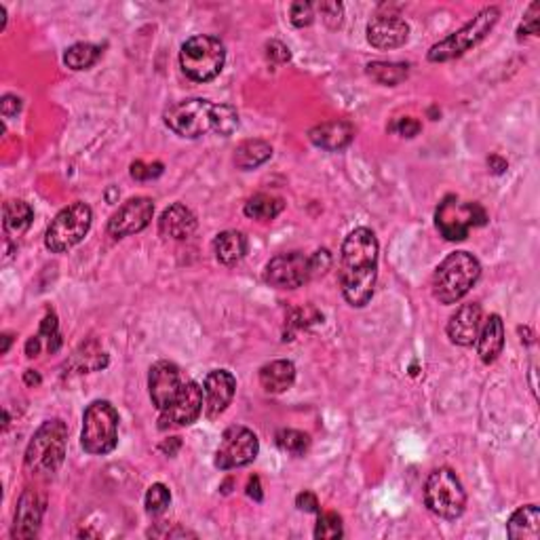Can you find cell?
<instances>
[{
  "label": "cell",
  "mask_w": 540,
  "mask_h": 540,
  "mask_svg": "<svg viewBox=\"0 0 540 540\" xmlns=\"http://www.w3.org/2000/svg\"><path fill=\"white\" fill-rule=\"evenodd\" d=\"M80 446L94 456L110 454L119 446V412L110 401L97 399L85 410Z\"/></svg>",
  "instance_id": "obj_5"
},
{
  "label": "cell",
  "mask_w": 540,
  "mask_h": 540,
  "mask_svg": "<svg viewBox=\"0 0 540 540\" xmlns=\"http://www.w3.org/2000/svg\"><path fill=\"white\" fill-rule=\"evenodd\" d=\"M24 380H26L28 387H38V384H40V376H38V372H34V370H26V373H24Z\"/></svg>",
  "instance_id": "obj_48"
},
{
  "label": "cell",
  "mask_w": 540,
  "mask_h": 540,
  "mask_svg": "<svg viewBox=\"0 0 540 540\" xmlns=\"http://www.w3.org/2000/svg\"><path fill=\"white\" fill-rule=\"evenodd\" d=\"M247 496L254 498L256 503H260L264 498V492H262V484H260V477H251L250 484H247Z\"/></svg>",
  "instance_id": "obj_46"
},
{
  "label": "cell",
  "mask_w": 540,
  "mask_h": 540,
  "mask_svg": "<svg viewBox=\"0 0 540 540\" xmlns=\"http://www.w3.org/2000/svg\"><path fill=\"white\" fill-rule=\"evenodd\" d=\"M182 373L180 367L171 361H157L148 373V390H151V399L157 410L163 412L165 407L174 404L182 389Z\"/></svg>",
  "instance_id": "obj_15"
},
{
  "label": "cell",
  "mask_w": 540,
  "mask_h": 540,
  "mask_svg": "<svg viewBox=\"0 0 540 540\" xmlns=\"http://www.w3.org/2000/svg\"><path fill=\"white\" fill-rule=\"evenodd\" d=\"M94 224V211L87 203H72L55 216L49 224L47 234H45V245L53 254H64V251L77 247L80 241L87 237Z\"/></svg>",
  "instance_id": "obj_7"
},
{
  "label": "cell",
  "mask_w": 540,
  "mask_h": 540,
  "mask_svg": "<svg viewBox=\"0 0 540 540\" xmlns=\"http://www.w3.org/2000/svg\"><path fill=\"white\" fill-rule=\"evenodd\" d=\"M197 231V216L184 203H174L163 211L159 220L160 237L184 241Z\"/></svg>",
  "instance_id": "obj_22"
},
{
  "label": "cell",
  "mask_w": 540,
  "mask_h": 540,
  "mask_svg": "<svg viewBox=\"0 0 540 540\" xmlns=\"http://www.w3.org/2000/svg\"><path fill=\"white\" fill-rule=\"evenodd\" d=\"M260 452V441H258L254 430L245 427H228L224 430L220 446L216 450V467L222 470L247 467L256 461Z\"/></svg>",
  "instance_id": "obj_10"
},
{
  "label": "cell",
  "mask_w": 540,
  "mask_h": 540,
  "mask_svg": "<svg viewBox=\"0 0 540 540\" xmlns=\"http://www.w3.org/2000/svg\"><path fill=\"white\" fill-rule=\"evenodd\" d=\"M154 216V203L148 197H135L129 199L127 203H123L114 211L110 222H108V233L112 237L123 239L131 237V234L142 233L143 228H148V224L152 222Z\"/></svg>",
  "instance_id": "obj_14"
},
{
  "label": "cell",
  "mask_w": 540,
  "mask_h": 540,
  "mask_svg": "<svg viewBox=\"0 0 540 540\" xmlns=\"http://www.w3.org/2000/svg\"><path fill=\"white\" fill-rule=\"evenodd\" d=\"M424 504L441 520H458L467 507V492L452 469L441 467L424 484Z\"/></svg>",
  "instance_id": "obj_6"
},
{
  "label": "cell",
  "mask_w": 540,
  "mask_h": 540,
  "mask_svg": "<svg viewBox=\"0 0 540 540\" xmlns=\"http://www.w3.org/2000/svg\"><path fill=\"white\" fill-rule=\"evenodd\" d=\"M264 281L279 290H296L310 281V260L302 251H290L270 258L264 268Z\"/></svg>",
  "instance_id": "obj_11"
},
{
  "label": "cell",
  "mask_w": 540,
  "mask_h": 540,
  "mask_svg": "<svg viewBox=\"0 0 540 540\" xmlns=\"http://www.w3.org/2000/svg\"><path fill=\"white\" fill-rule=\"evenodd\" d=\"M481 325H484V310H481L479 304H464L447 321V338L456 347H473Z\"/></svg>",
  "instance_id": "obj_18"
},
{
  "label": "cell",
  "mask_w": 540,
  "mask_h": 540,
  "mask_svg": "<svg viewBox=\"0 0 540 540\" xmlns=\"http://www.w3.org/2000/svg\"><path fill=\"white\" fill-rule=\"evenodd\" d=\"M407 38H410V26L399 15H376L367 24V43L380 51L404 47Z\"/></svg>",
  "instance_id": "obj_17"
},
{
  "label": "cell",
  "mask_w": 540,
  "mask_h": 540,
  "mask_svg": "<svg viewBox=\"0 0 540 540\" xmlns=\"http://www.w3.org/2000/svg\"><path fill=\"white\" fill-rule=\"evenodd\" d=\"M38 336L49 338V350H51V353H55V350L60 348L61 340H60V334H57V317H55V313H49L47 317L43 319V323H40Z\"/></svg>",
  "instance_id": "obj_39"
},
{
  "label": "cell",
  "mask_w": 540,
  "mask_h": 540,
  "mask_svg": "<svg viewBox=\"0 0 540 540\" xmlns=\"http://www.w3.org/2000/svg\"><path fill=\"white\" fill-rule=\"evenodd\" d=\"M216 260L224 266H234L247 254V237L241 231H224L214 239Z\"/></svg>",
  "instance_id": "obj_26"
},
{
  "label": "cell",
  "mask_w": 540,
  "mask_h": 540,
  "mask_svg": "<svg viewBox=\"0 0 540 540\" xmlns=\"http://www.w3.org/2000/svg\"><path fill=\"white\" fill-rule=\"evenodd\" d=\"M21 110V100L17 95H3V102H0V112H3L4 119H13L20 114Z\"/></svg>",
  "instance_id": "obj_44"
},
{
  "label": "cell",
  "mask_w": 540,
  "mask_h": 540,
  "mask_svg": "<svg viewBox=\"0 0 540 540\" xmlns=\"http://www.w3.org/2000/svg\"><path fill=\"white\" fill-rule=\"evenodd\" d=\"M285 209V200L281 197H274V194H254L250 200H247L243 211L247 217L258 222H270L274 220L281 211Z\"/></svg>",
  "instance_id": "obj_29"
},
{
  "label": "cell",
  "mask_w": 540,
  "mask_h": 540,
  "mask_svg": "<svg viewBox=\"0 0 540 540\" xmlns=\"http://www.w3.org/2000/svg\"><path fill=\"white\" fill-rule=\"evenodd\" d=\"M102 57V47L91 43H77L66 51L64 64L70 70H89L91 66L97 64V60Z\"/></svg>",
  "instance_id": "obj_31"
},
{
  "label": "cell",
  "mask_w": 540,
  "mask_h": 540,
  "mask_svg": "<svg viewBox=\"0 0 540 540\" xmlns=\"http://www.w3.org/2000/svg\"><path fill=\"white\" fill-rule=\"evenodd\" d=\"M481 277V264L469 251H454L435 268L433 296L441 304H454L473 290Z\"/></svg>",
  "instance_id": "obj_2"
},
{
  "label": "cell",
  "mask_w": 540,
  "mask_h": 540,
  "mask_svg": "<svg viewBox=\"0 0 540 540\" xmlns=\"http://www.w3.org/2000/svg\"><path fill=\"white\" fill-rule=\"evenodd\" d=\"M308 137L321 151L340 152L355 140V127L348 120H327L310 129Z\"/></svg>",
  "instance_id": "obj_21"
},
{
  "label": "cell",
  "mask_w": 540,
  "mask_h": 540,
  "mask_svg": "<svg viewBox=\"0 0 540 540\" xmlns=\"http://www.w3.org/2000/svg\"><path fill=\"white\" fill-rule=\"evenodd\" d=\"M4 26H7V9L0 4V30H4Z\"/></svg>",
  "instance_id": "obj_51"
},
{
  "label": "cell",
  "mask_w": 540,
  "mask_h": 540,
  "mask_svg": "<svg viewBox=\"0 0 540 540\" xmlns=\"http://www.w3.org/2000/svg\"><path fill=\"white\" fill-rule=\"evenodd\" d=\"M68 447V427L64 421L53 418V421L43 422L38 427L30 444L26 447L24 464L32 475L51 477L60 470L66 458Z\"/></svg>",
  "instance_id": "obj_1"
},
{
  "label": "cell",
  "mask_w": 540,
  "mask_h": 540,
  "mask_svg": "<svg viewBox=\"0 0 540 540\" xmlns=\"http://www.w3.org/2000/svg\"><path fill=\"white\" fill-rule=\"evenodd\" d=\"M160 174H163V163H143V160H135L134 165H131V177L134 180H140V182H148V180H154V177H159Z\"/></svg>",
  "instance_id": "obj_37"
},
{
  "label": "cell",
  "mask_w": 540,
  "mask_h": 540,
  "mask_svg": "<svg viewBox=\"0 0 540 540\" xmlns=\"http://www.w3.org/2000/svg\"><path fill=\"white\" fill-rule=\"evenodd\" d=\"M390 129L397 131V134L404 135V137H416L418 134H421L422 125H421V120H416L412 117H404V119H399L397 123H395Z\"/></svg>",
  "instance_id": "obj_42"
},
{
  "label": "cell",
  "mask_w": 540,
  "mask_h": 540,
  "mask_svg": "<svg viewBox=\"0 0 540 540\" xmlns=\"http://www.w3.org/2000/svg\"><path fill=\"white\" fill-rule=\"evenodd\" d=\"M274 441H277V447L281 452L291 454V456H304L310 447L308 435L302 433V430H296V429L279 430Z\"/></svg>",
  "instance_id": "obj_32"
},
{
  "label": "cell",
  "mask_w": 540,
  "mask_h": 540,
  "mask_svg": "<svg viewBox=\"0 0 540 540\" xmlns=\"http://www.w3.org/2000/svg\"><path fill=\"white\" fill-rule=\"evenodd\" d=\"M367 74L372 80H376L378 85L384 87H395V85L404 83L410 74V66L401 64V61H372L367 66Z\"/></svg>",
  "instance_id": "obj_30"
},
{
  "label": "cell",
  "mask_w": 540,
  "mask_h": 540,
  "mask_svg": "<svg viewBox=\"0 0 540 540\" xmlns=\"http://www.w3.org/2000/svg\"><path fill=\"white\" fill-rule=\"evenodd\" d=\"M487 222L486 209L479 203H469L458 197H446L435 211L438 231L447 241H464L475 226H484Z\"/></svg>",
  "instance_id": "obj_8"
},
{
  "label": "cell",
  "mask_w": 540,
  "mask_h": 540,
  "mask_svg": "<svg viewBox=\"0 0 540 540\" xmlns=\"http://www.w3.org/2000/svg\"><path fill=\"white\" fill-rule=\"evenodd\" d=\"M296 507L300 511H307V513H319V501L313 492H302L298 494L296 498Z\"/></svg>",
  "instance_id": "obj_45"
},
{
  "label": "cell",
  "mask_w": 540,
  "mask_h": 540,
  "mask_svg": "<svg viewBox=\"0 0 540 540\" xmlns=\"http://www.w3.org/2000/svg\"><path fill=\"white\" fill-rule=\"evenodd\" d=\"M477 355L486 365L494 364L504 348V323L498 315H490L477 336Z\"/></svg>",
  "instance_id": "obj_23"
},
{
  "label": "cell",
  "mask_w": 540,
  "mask_h": 540,
  "mask_svg": "<svg viewBox=\"0 0 540 540\" xmlns=\"http://www.w3.org/2000/svg\"><path fill=\"white\" fill-rule=\"evenodd\" d=\"M487 163H490L494 168V174H503V171L507 169V163H504V160L498 159V157H492L490 160H487Z\"/></svg>",
  "instance_id": "obj_49"
},
{
  "label": "cell",
  "mask_w": 540,
  "mask_h": 540,
  "mask_svg": "<svg viewBox=\"0 0 540 540\" xmlns=\"http://www.w3.org/2000/svg\"><path fill=\"white\" fill-rule=\"evenodd\" d=\"M538 11H540V3H534L530 9H528V13L524 17V24L520 26V38L524 37H536L538 34Z\"/></svg>",
  "instance_id": "obj_40"
},
{
  "label": "cell",
  "mask_w": 540,
  "mask_h": 540,
  "mask_svg": "<svg viewBox=\"0 0 540 540\" xmlns=\"http://www.w3.org/2000/svg\"><path fill=\"white\" fill-rule=\"evenodd\" d=\"M45 513V498L37 490L28 487L17 501L13 520V538H34L38 534L40 521Z\"/></svg>",
  "instance_id": "obj_19"
},
{
  "label": "cell",
  "mask_w": 540,
  "mask_h": 540,
  "mask_svg": "<svg viewBox=\"0 0 540 540\" xmlns=\"http://www.w3.org/2000/svg\"><path fill=\"white\" fill-rule=\"evenodd\" d=\"M203 389H200L197 382H184L180 393H177V397L174 399V404L160 412V429L191 427V424L199 421L200 412H203Z\"/></svg>",
  "instance_id": "obj_12"
},
{
  "label": "cell",
  "mask_w": 540,
  "mask_h": 540,
  "mask_svg": "<svg viewBox=\"0 0 540 540\" xmlns=\"http://www.w3.org/2000/svg\"><path fill=\"white\" fill-rule=\"evenodd\" d=\"M290 21L296 28H307L315 21V7L310 3H294L290 9Z\"/></svg>",
  "instance_id": "obj_36"
},
{
  "label": "cell",
  "mask_w": 540,
  "mask_h": 540,
  "mask_svg": "<svg viewBox=\"0 0 540 540\" xmlns=\"http://www.w3.org/2000/svg\"><path fill=\"white\" fill-rule=\"evenodd\" d=\"M498 20H501V9L498 7L481 9L467 26H462L461 30L452 32L450 37L439 40V43H435L427 53L429 61L441 64V61H450V60H456V57L464 55L469 49H473L475 45H479L481 40H484L487 34L494 30V26L498 24Z\"/></svg>",
  "instance_id": "obj_4"
},
{
  "label": "cell",
  "mask_w": 540,
  "mask_h": 540,
  "mask_svg": "<svg viewBox=\"0 0 540 540\" xmlns=\"http://www.w3.org/2000/svg\"><path fill=\"white\" fill-rule=\"evenodd\" d=\"M308 260H310V279L323 277L331 266V254L327 250H317L313 256H308Z\"/></svg>",
  "instance_id": "obj_38"
},
{
  "label": "cell",
  "mask_w": 540,
  "mask_h": 540,
  "mask_svg": "<svg viewBox=\"0 0 540 540\" xmlns=\"http://www.w3.org/2000/svg\"><path fill=\"white\" fill-rule=\"evenodd\" d=\"M273 157V146L264 140H247L234 151V165L241 171H251L266 163Z\"/></svg>",
  "instance_id": "obj_27"
},
{
  "label": "cell",
  "mask_w": 540,
  "mask_h": 540,
  "mask_svg": "<svg viewBox=\"0 0 540 540\" xmlns=\"http://www.w3.org/2000/svg\"><path fill=\"white\" fill-rule=\"evenodd\" d=\"M11 347V334H3V348H0V353L7 355Z\"/></svg>",
  "instance_id": "obj_50"
},
{
  "label": "cell",
  "mask_w": 540,
  "mask_h": 540,
  "mask_svg": "<svg viewBox=\"0 0 540 540\" xmlns=\"http://www.w3.org/2000/svg\"><path fill=\"white\" fill-rule=\"evenodd\" d=\"M266 57L270 61H274V64H285V61H290V49L285 47L283 43H279V40H270L266 45Z\"/></svg>",
  "instance_id": "obj_43"
},
{
  "label": "cell",
  "mask_w": 540,
  "mask_h": 540,
  "mask_svg": "<svg viewBox=\"0 0 540 540\" xmlns=\"http://www.w3.org/2000/svg\"><path fill=\"white\" fill-rule=\"evenodd\" d=\"M214 102L200 100V97L176 102L165 110V125L176 135L197 140V137L214 131Z\"/></svg>",
  "instance_id": "obj_9"
},
{
  "label": "cell",
  "mask_w": 540,
  "mask_h": 540,
  "mask_svg": "<svg viewBox=\"0 0 540 540\" xmlns=\"http://www.w3.org/2000/svg\"><path fill=\"white\" fill-rule=\"evenodd\" d=\"M34 220V209L30 203L21 199H11L3 207V224L9 234H21L30 228Z\"/></svg>",
  "instance_id": "obj_28"
},
{
  "label": "cell",
  "mask_w": 540,
  "mask_h": 540,
  "mask_svg": "<svg viewBox=\"0 0 540 540\" xmlns=\"http://www.w3.org/2000/svg\"><path fill=\"white\" fill-rule=\"evenodd\" d=\"M296 382V365L287 359L270 361L260 367V384L270 395H281Z\"/></svg>",
  "instance_id": "obj_24"
},
{
  "label": "cell",
  "mask_w": 540,
  "mask_h": 540,
  "mask_svg": "<svg viewBox=\"0 0 540 540\" xmlns=\"http://www.w3.org/2000/svg\"><path fill=\"white\" fill-rule=\"evenodd\" d=\"M239 127V112L231 103H216L214 108V134L228 137Z\"/></svg>",
  "instance_id": "obj_33"
},
{
  "label": "cell",
  "mask_w": 540,
  "mask_h": 540,
  "mask_svg": "<svg viewBox=\"0 0 540 540\" xmlns=\"http://www.w3.org/2000/svg\"><path fill=\"white\" fill-rule=\"evenodd\" d=\"M40 340H43V338L40 336H32L30 340H28V344H26V355L28 357H38V353H40Z\"/></svg>",
  "instance_id": "obj_47"
},
{
  "label": "cell",
  "mask_w": 540,
  "mask_h": 540,
  "mask_svg": "<svg viewBox=\"0 0 540 540\" xmlns=\"http://www.w3.org/2000/svg\"><path fill=\"white\" fill-rule=\"evenodd\" d=\"M319 11H321V17L325 20V24L330 28H338L342 24L344 9H342L340 3H321Z\"/></svg>",
  "instance_id": "obj_41"
},
{
  "label": "cell",
  "mask_w": 540,
  "mask_h": 540,
  "mask_svg": "<svg viewBox=\"0 0 540 540\" xmlns=\"http://www.w3.org/2000/svg\"><path fill=\"white\" fill-rule=\"evenodd\" d=\"M344 536L342 517L338 513H321L317 528H315V538L319 540H336Z\"/></svg>",
  "instance_id": "obj_34"
},
{
  "label": "cell",
  "mask_w": 540,
  "mask_h": 540,
  "mask_svg": "<svg viewBox=\"0 0 540 540\" xmlns=\"http://www.w3.org/2000/svg\"><path fill=\"white\" fill-rule=\"evenodd\" d=\"M376 279H378V268L340 270V287H342L344 300L355 308L367 307L373 296Z\"/></svg>",
  "instance_id": "obj_20"
},
{
  "label": "cell",
  "mask_w": 540,
  "mask_h": 540,
  "mask_svg": "<svg viewBox=\"0 0 540 540\" xmlns=\"http://www.w3.org/2000/svg\"><path fill=\"white\" fill-rule=\"evenodd\" d=\"M224 64H226V49H224L220 38L199 34V37L188 38L182 45V72L194 83H209V80L217 78L224 70Z\"/></svg>",
  "instance_id": "obj_3"
},
{
  "label": "cell",
  "mask_w": 540,
  "mask_h": 540,
  "mask_svg": "<svg viewBox=\"0 0 540 540\" xmlns=\"http://www.w3.org/2000/svg\"><path fill=\"white\" fill-rule=\"evenodd\" d=\"M143 503H146V511L151 515L165 513V511H168V507H169V503H171L169 487L163 486V484H152L151 487H148L146 501H143Z\"/></svg>",
  "instance_id": "obj_35"
},
{
  "label": "cell",
  "mask_w": 540,
  "mask_h": 540,
  "mask_svg": "<svg viewBox=\"0 0 540 540\" xmlns=\"http://www.w3.org/2000/svg\"><path fill=\"white\" fill-rule=\"evenodd\" d=\"M507 534L513 540H538L540 536V509L536 504H526L511 515Z\"/></svg>",
  "instance_id": "obj_25"
},
{
  "label": "cell",
  "mask_w": 540,
  "mask_h": 540,
  "mask_svg": "<svg viewBox=\"0 0 540 540\" xmlns=\"http://www.w3.org/2000/svg\"><path fill=\"white\" fill-rule=\"evenodd\" d=\"M378 245L376 234L370 228H355L342 243L340 270H370L378 268Z\"/></svg>",
  "instance_id": "obj_13"
},
{
  "label": "cell",
  "mask_w": 540,
  "mask_h": 540,
  "mask_svg": "<svg viewBox=\"0 0 540 540\" xmlns=\"http://www.w3.org/2000/svg\"><path fill=\"white\" fill-rule=\"evenodd\" d=\"M237 380L228 370H214L205 376L203 397H205V416L209 421L220 418L228 405L233 404Z\"/></svg>",
  "instance_id": "obj_16"
}]
</instances>
